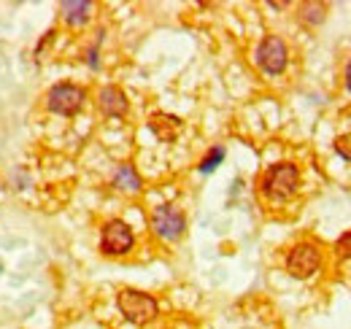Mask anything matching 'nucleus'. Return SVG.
Wrapping results in <instances>:
<instances>
[{
    "label": "nucleus",
    "instance_id": "10",
    "mask_svg": "<svg viewBox=\"0 0 351 329\" xmlns=\"http://www.w3.org/2000/svg\"><path fill=\"white\" fill-rule=\"evenodd\" d=\"M181 127L184 122L173 117V114H165V111H157V114H152L149 117V130L162 141V143H171L178 138V132H181Z\"/></svg>",
    "mask_w": 351,
    "mask_h": 329
},
{
    "label": "nucleus",
    "instance_id": "11",
    "mask_svg": "<svg viewBox=\"0 0 351 329\" xmlns=\"http://www.w3.org/2000/svg\"><path fill=\"white\" fill-rule=\"evenodd\" d=\"M111 186H114L117 192H122V195H138V192L143 189V181H141L138 170H135L130 162H125L117 167L114 178H111Z\"/></svg>",
    "mask_w": 351,
    "mask_h": 329
},
{
    "label": "nucleus",
    "instance_id": "15",
    "mask_svg": "<svg viewBox=\"0 0 351 329\" xmlns=\"http://www.w3.org/2000/svg\"><path fill=\"white\" fill-rule=\"evenodd\" d=\"M332 251H335V256H338V259H351V230L349 232H343V235L335 241Z\"/></svg>",
    "mask_w": 351,
    "mask_h": 329
},
{
    "label": "nucleus",
    "instance_id": "12",
    "mask_svg": "<svg viewBox=\"0 0 351 329\" xmlns=\"http://www.w3.org/2000/svg\"><path fill=\"white\" fill-rule=\"evenodd\" d=\"M327 19V5L324 3H303L300 5V22L308 27H319Z\"/></svg>",
    "mask_w": 351,
    "mask_h": 329
},
{
    "label": "nucleus",
    "instance_id": "7",
    "mask_svg": "<svg viewBox=\"0 0 351 329\" xmlns=\"http://www.w3.org/2000/svg\"><path fill=\"white\" fill-rule=\"evenodd\" d=\"M135 246V232L128 221L122 219H111L103 224L100 230V251L106 256H125Z\"/></svg>",
    "mask_w": 351,
    "mask_h": 329
},
{
    "label": "nucleus",
    "instance_id": "13",
    "mask_svg": "<svg viewBox=\"0 0 351 329\" xmlns=\"http://www.w3.org/2000/svg\"><path fill=\"white\" fill-rule=\"evenodd\" d=\"M224 154H227V151H224V146H214V149H211V151H208V154H206V157L200 160L197 170H200L203 175L214 173V170H217V167L221 164V160H224Z\"/></svg>",
    "mask_w": 351,
    "mask_h": 329
},
{
    "label": "nucleus",
    "instance_id": "4",
    "mask_svg": "<svg viewBox=\"0 0 351 329\" xmlns=\"http://www.w3.org/2000/svg\"><path fill=\"white\" fill-rule=\"evenodd\" d=\"M284 267L292 278H313L322 267V248L316 246L313 241H300L287 251V259H284Z\"/></svg>",
    "mask_w": 351,
    "mask_h": 329
},
{
    "label": "nucleus",
    "instance_id": "16",
    "mask_svg": "<svg viewBox=\"0 0 351 329\" xmlns=\"http://www.w3.org/2000/svg\"><path fill=\"white\" fill-rule=\"evenodd\" d=\"M343 84H346V89H349V95H351V57H349V62H346V71H343Z\"/></svg>",
    "mask_w": 351,
    "mask_h": 329
},
{
    "label": "nucleus",
    "instance_id": "6",
    "mask_svg": "<svg viewBox=\"0 0 351 329\" xmlns=\"http://www.w3.org/2000/svg\"><path fill=\"white\" fill-rule=\"evenodd\" d=\"M84 100H87V89L71 82L54 84L46 92V108L57 117H76L84 108Z\"/></svg>",
    "mask_w": 351,
    "mask_h": 329
},
{
    "label": "nucleus",
    "instance_id": "14",
    "mask_svg": "<svg viewBox=\"0 0 351 329\" xmlns=\"http://www.w3.org/2000/svg\"><path fill=\"white\" fill-rule=\"evenodd\" d=\"M332 149H335V154H338L343 162H351V132L338 135L335 143H332Z\"/></svg>",
    "mask_w": 351,
    "mask_h": 329
},
{
    "label": "nucleus",
    "instance_id": "8",
    "mask_svg": "<svg viewBox=\"0 0 351 329\" xmlns=\"http://www.w3.org/2000/svg\"><path fill=\"white\" fill-rule=\"evenodd\" d=\"M97 108H100V114L108 117V119H122V117H128V111H130V100H128V95H125L122 86L108 84V86H103V89L97 92Z\"/></svg>",
    "mask_w": 351,
    "mask_h": 329
},
{
    "label": "nucleus",
    "instance_id": "9",
    "mask_svg": "<svg viewBox=\"0 0 351 329\" xmlns=\"http://www.w3.org/2000/svg\"><path fill=\"white\" fill-rule=\"evenodd\" d=\"M92 11H95V5L89 0H65V3H60L62 22L68 27H73V30H82L87 25L92 19Z\"/></svg>",
    "mask_w": 351,
    "mask_h": 329
},
{
    "label": "nucleus",
    "instance_id": "1",
    "mask_svg": "<svg viewBox=\"0 0 351 329\" xmlns=\"http://www.w3.org/2000/svg\"><path fill=\"white\" fill-rule=\"evenodd\" d=\"M300 189V167L295 162L270 164L260 178V195L267 203H287Z\"/></svg>",
    "mask_w": 351,
    "mask_h": 329
},
{
    "label": "nucleus",
    "instance_id": "3",
    "mask_svg": "<svg viewBox=\"0 0 351 329\" xmlns=\"http://www.w3.org/2000/svg\"><path fill=\"white\" fill-rule=\"evenodd\" d=\"M254 62L265 76H281L289 65V46L281 36L267 33L254 49Z\"/></svg>",
    "mask_w": 351,
    "mask_h": 329
},
{
    "label": "nucleus",
    "instance_id": "5",
    "mask_svg": "<svg viewBox=\"0 0 351 329\" xmlns=\"http://www.w3.org/2000/svg\"><path fill=\"white\" fill-rule=\"evenodd\" d=\"M149 227H152V232H154L160 241H165V243H178V241L184 238V232H186V216H184L181 208L165 203V206H157L152 210Z\"/></svg>",
    "mask_w": 351,
    "mask_h": 329
},
{
    "label": "nucleus",
    "instance_id": "2",
    "mask_svg": "<svg viewBox=\"0 0 351 329\" xmlns=\"http://www.w3.org/2000/svg\"><path fill=\"white\" fill-rule=\"evenodd\" d=\"M117 308L132 324H149L160 316V302L152 294L138 291V289H122L117 294Z\"/></svg>",
    "mask_w": 351,
    "mask_h": 329
}]
</instances>
